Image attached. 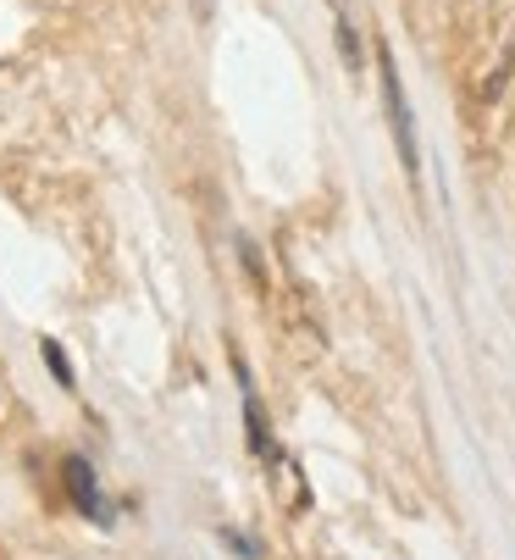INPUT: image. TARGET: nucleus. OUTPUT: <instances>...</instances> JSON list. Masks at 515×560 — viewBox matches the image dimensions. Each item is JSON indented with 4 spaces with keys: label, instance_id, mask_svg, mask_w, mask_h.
I'll return each instance as SVG.
<instances>
[{
    "label": "nucleus",
    "instance_id": "f257e3e1",
    "mask_svg": "<svg viewBox=\"0 0 515 560\" xmlns=\"http://www.w3.org/2000/svg\"><path fill=\"white\" fill-rule=\"evenodd\" d=\"M377 72H383V101H388V122H394V144H399V162H405V173L415 178V173H421V150H415L410 106H405V90H399V72H394V50H388V45H377Z\"/></svg>",
    "mask_w": 515,
    "mask_h": 560
},
{
    "label": "nucleus",
    "instance_id": "f03ea898",
    "mask_svg": "<svg viewBox=\"0 0 515 560\" xmlns=\"http://www.w3.org/2000/svg\"><path fill=\"white\" fill-rule=\"evenodd\" d=\"M61 483H67V500L78 505V516H90L95 527H112V505H106V494H101V477H95L90 460L67 455V460H61Z\"/></svg>",
    "mask_w": 515,
    "mask_h": 560
},
{
    "label": "nucleus",
    "instance_id": "7ed1b4c3",
    "mask_svg": "<svg viewBox=\"0 0 515 560\" xmlns=\"http://www.w3.org/2000/svg\"><path fill=\"white\" fill-rule=\"evenodd\" d=\"M361 0H332V23H338V56H343V67L350 72H361V61H366V50H361Z\"/></svg>",
    "mask_w": 515,
    "mask_h": 560
},
{
    "label": "nucleus",
    "instance_id": "20e7f679",
    "mask_svg": "<svg viewBox=\"0 0 515 560\" xmlns=\"http://www.w3.org/2000/svg\"><path fill=\"white\" fill-rule=\"evenodd\" d=\"M267 466L278 471V477H272V483L283 489V505H289V511H305V505H311V494L300 489V466H294V460H289L283 450H272V455H267Z\"/></svg>",
    "mask_w": 515,
    "mask_h": 560
},
{
    "label": "nucleus",
    "instance_id": "39448f33",
    "mask_svg": "<svg viewBox=\"0 0 515 560\" xmlns=\"http://www.w3.org/2000/svg\"><path fill=\"white\" fill-rule=\"evenodd\" d=\"M39 355H45V366H50V377H56L61 388H72V366H67V355H61V345H56V339H39Z\"/></svg>",
    "mask_w": 515,
    "mask_h": 560
},
{
    "label": "nucleus",
    "instance_id": "423d86ee",
    "mask_svg": "<svg viewBox=\"0 0 515 560\" xmlns=\"http://www.w3.org/2000/svg\"><path fill=\"white\" fill-rule=\"evenodd\" d=\"M222 544H227V549H238V555H255V544H249V538H238V533H222Z\"/></svg>",
    "mask_w": 515,
    "mask_h": 560
}]
</instances>
